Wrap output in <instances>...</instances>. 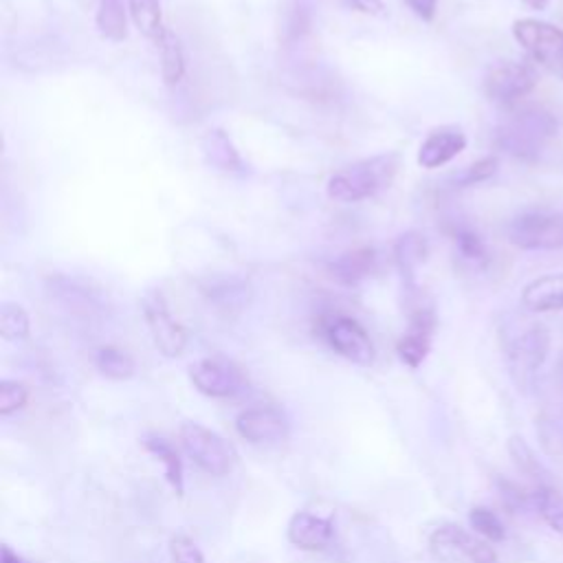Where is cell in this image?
<instances>
[{"label": "cell", "mask_w": 563, "mask_h": 563, "mask_svg": "<svg viewBox=\"0 0 563 563\" xmlns=\"http://www.w3.org/2000/svg\"><path fill=\"white\" fill-rule=\"evenodd\" d=\"M399 159L395 154H379L352 163L328 178L326 192L337 203H361L377 197L392 185L397 176Z\"/></svg>", "instance_id": "obj_1"}, {"label": "cell", "mask_w": 563, "mask_h": 563, "mask_svg": "<svg viewBox=\"0 0 563 563\" xmlns=\"http://www.w3.org/2000/svg\"><path fill=\"white\" fill-rule=\"evenodd\" d=\"M556 120L543 109H522L513 111L498 128L496 141L500 150L506 154L522 159V161H535L546 143L556 135Z\"/></svg>", "instance_id": "obj_2"}, {"label": "cell", "mask_w": 563, "mask_h": 563, "mask_svg": "<svg viewBox=\"0 0 563 563\" xmlns=\"http://www.w3.org/2000/svg\"><path fill=\"white\" fill-rule=\"evenodd\" d=\"M180 447L208 476H227L236 464V449L216 431L201 423L187 421L178 429Z\"/></svg>", "instance_id": "obj_3"}, {"label": "cell", "mask_w": 563, "mask_h": 563, "mask_svg": "<svg viewBox=\"0 0 563 563\" xmlns=\"http://www.w3.org/2000/svg\"><path fill=\"white\" fill-rule=\"evenodd\" d=\"M550 350V335L541 324H530L528 328L513 335L506 343L509 372L522 392H530L537 381V372L541 370Z\"/></svg>", "instance_id": "obj_4"}, {"label": "cell", "mask_w": 563, "mask_h": 563, "mask_svg": "<svg viewBox=\"0 0 563 563\" xmlns=\"http://www.w3.org/2000/svg\"><path fill=\"white\" fill-rule=\"evenodd\" d=\"M509 240L526 251L563 249V208L559 212L530 210L509 225Z\"/></svg>", "instance_id": "obj_5"}, {"label": "cell", "mask_w": 563, "mask_h": 563, "mask_svg": "<svg viewBox=\"0 0 563 563\" xmlns=\"http://www.w3.org/2000/svg\"><path fill=\"white\" fill-rule=\"evenodd\" d=\"M515 40L528 51V55L563 79V32L550 23L522 18L513 23Z\"/></svg>", "instance_id": "obj_6"}, {"label": "cell", "mask_w": 563, "mask_h": 563, "mask_svg": "<svg viewBox=\"0 0 563 563\" xmlns=\"http://www.w3.org/2000/svg\"><path fill=\"white\" fill-rule=\"evenodd\" d=\"M429 552L442 563H496V550L455 524L436 528L429 537Z\"/></svg>", "instance_id": "obj_7"}, {"label": "cell", "mask_w": 563, "mask_h": 563, "mask_svg": "<svg viewBox=\"0 0 563 563\" xmlns=\"http://www.w3.org/2000/svg\"><path fill=\"white\" fill-rule=\"evenodd\" d=\"M537 86V73L524 62H500L485 77L487 98L504 109L515 107Z\"/></svg>", "instance_id": "obj_8"}, {"label": "cell", "mask_w": 563, "mask_h": 563, "mask_svg": "<svg viewBox=\"0 0 563 563\" xmlns=\"http://www.w3.org/2000/svg\"><path fill=\"white\" fill-rule=\"evenodd\" d=\"M322 335L337 354L356 365H372L374 356H377L367 330L352 317L335 315L324 320Z\"/></svg>", "instance_id": "obj_9"}, {"label": "cell", "mask_w": 563, "mask_h": 563, "mask_svg": "<svg viewBox=\"0 0 563 563\" xmlns=\"http://www.w3.org/2000/svg\"><path fill=\"white\" fill-rule=\"evenodd\" d=\"M190 379L195 388L212 399H229L247 388V379L240 367L227 359L210 356L190 365Z\"/></svg>", "instance_id": "obj_10"}, {"label": "cell", "mask_w": 563, "mask_h": 563, "mask_svg": "<svg viewBox=\"0 0 563 563\" xmlns=\"http://www.w3.org/2000/svg\"><path fill=\"white\" fill-rule=\"evenodd\" d=\"M143 317L148 324V330L152 335V341L157 346V350L167 356V359H176L183 354L185 346H187V333L185 328L172 317L167 302L163 298V293L159 291H150L143 302Z\"/></svg>", "instance_id": "obj_11"}, {"label": "cell", "mask_w": 563, "mask_h": 563, "mask_svg": "<svg viewBox=\"0 0 563 563\" xmlns=\"http://www.w3.org/2000/svg\"><path fill=\"white\" fill-rule=\"evenodd\" d=\"M236 431L251 445H277L289 438L291 425L287 414L273 405L245 410L236 418Z\"/></svg>", "instance_id": "obj_12"}, {"label": "cell", "mask_w": 563, "mask_h": 563, "mask_svg": "<svg viewBox=\"0 0 563 563\" xmlns=\"http://www.w3.org/2000/svg\"><path fill=\"white\" fill-rule=\"evenodd\" d=\"M434 328H436L434 311L427 309V306H416L412 317H410L408 333L397 343L399 359L405 365H410L412 370H416L427 359V354L431 350Z\"/></svg>", "instance_id": "obj_13"}, {"label": "cell", "mask_w": 563, "mask_h": 563, "mask_svg": "<svg viewBox=\"0 0 563 563\" xmlns=\"http://www.w3.org/2000/svg\"><path fill=\"white\" fill-rule=\"evenodd\" d=\"M466 148V135L455 126H442L427 135L418 150V165L436 170L453 161Z\"/></svg>", "instance_id": "obj_14"}, {"label": "cell", "mask_w": 563, "mask_h": 563, "mask_svg": "<svg viewBox=\"0 0 563 563\" xmlns=\"http://www.w3.org/2000/svg\"><path fill=\"white\" fill-rule=\"evenodd\" d=\"M289 541L300 550H324L330 546L335 537V526L330 520L313 515V513H296L287 528Z\"/></svg>", "instance_id": "obj_15"}, {"label": "cell", "mask_w": 563, "mask_h": 563, "mask_svg": "<svg viewBox=\"0 0 563 563\" xmlns=\"http://www.w3.org/2000/svg\"><path fill=\"white\" fill-rule=\"evenodd\" d=\"M522 304L533 313L563 311V273L541 275L524 287Z\"/></svg>", "instance_id": "obj_16"}, {"label": "cell", "mask_w": 563, "mask_h": 563, "mask_svg": "<svg viewBox=\"0 0 563 563\" xmlns=\"http://www.w3.org/2000/svg\"><path fill=\"white\" fill-rule=\"evenodd\" d=\"M374 266H377V251L370 247H361L339 255L330 264V273L341 285H356V282L365 279L374 271Z\"/></svg>", "instance_id": "obj_17"}, {"label": "cell", "mask_w": 563, "mask_h": 563, "mask_svg": "<svg viewBox=\"0 0 563 563\" xmlns=\"http://www.w3.org/2000/svg\"><path fill=\"white\" fill-rule=\"evenodd\" d=\"M143 447L157 458L163 462V472H165V480L167 485L172 487V491L176 496H183L185 493V478H183V460L176 451V447L161 438V436H146L143 438Z\"/></svg>", "instance_id": "obj_18"}, {"label": "cell", "mask_w": 563, "mask_h": 563, "mask_svg": "<svg viewBox=\"0 0 563 563\" xmlns=\"http://www.w3.org/2000/svg\"><path fill=\"white\" fill-rule=\"evenodd\" d=\"M157 49H159V58H161L163 82L167 86H176L185 75V53H183L180 38L174 32L165 29L161 40L157 42Z\"/></svg>", "instance_id": "obj_19"}, {"label": "cell", "mask_w": 563, "mask_h": 563, "mask_svg": "<svg viewBox=\"0 0 563 563\" xmlns=\"http://www.w3.org/2000/svg\"><path fill=\"white\" fill-rule=\"evenodd\" d=\"M124 0H100L96 16L100 34L111 42H124L128 38V16Z\"/></svg>", "instance_id": "obj_20"}, {"label": "cell", "mask_w": 563, "mask_h": 563, "mask_svg": "<svg viewBox=\"0 0 563 563\" xmlns=\"http://www.w3.org/2000/svg\"><path fill=\"white\" fill-rule=\"evenodd\" d=\"M128 12L135 27L150 40L159 42L165 34L161 0H128Z\"/></svg>", "instance_id": "obj_21"}, {"label": "cell", "mask_w": 563, "mask_h": 563, "mask_svg": "<svg viewBox=\"0 0 563 563\" xmlns=\"http://www.w3.org/2000/svg\"><path fill=\"white\" fill-rule=\"evenodd\" d=\"M96 367L111 381H126V379L135 377V372H137L135 359L117 346H102L96 352Z\"/></svg>", "instance_id": "obj_22"}, {"label": "cell", "mask_w": 563, "mask_h": 563, "mask_svg": "<svg viewBox=\"0 0 563 563\" xmlns=\"http://www.w3.org/2000/svg\"><path fill=\"white\" fill-rule=\"evenodd\" d=\"M427 240L418 232H408L395 242V260L403 275H414V271L427 260Z\"/></svg>", "instance_id": "obj_23"}, {"label": "cell", "mask_w": 563, "mask_h": 563, "mask_svg": "<svg viewBox=\"0 0 563 563\" xmlns=\"http://www.w3.org/2000/svg\"><path fill=\"white\" fill-rule=\"evenodd\" d=\"M509 453H511V458H513V462H515V466H517V472L522 474V476H526L530 483H533V489H537V487H550L548 485V474H546V468L541 466V462L535 458V453H533V449L524 442V438H520V436H513L511 440H509Z\"/></svg>", "instance_id": "obj_24"}, {"label": "cell", "mask_w": 563, "mask_h": 563, "mask_svg": "<svg viewBox=\"0 0 563 563\" xmlns=\"http://www.w3.org/2000/svg\"><path fill=\"white\" fill-rule=\"evenodd\" d=\"M203 152L210 165L218 170H238L240 167V157L232 143V139L223 130H210L203 139Z\"/></svg>", "instance_id": "obj_25"}, {"label": "cell", "mask_w": 563, "mask_h": 563, "mask_svg": "<svg viewBox=\"0 0 563 563\" xmlns=\"http://www.w3.org/2000/svg\"><path fill=\"white\" fill-rule=\"evenodd\" d=\"M535 513L559 535L563 537V500L552 487L535 489Z\"/></svg>", "instance_id": "obj_26"}, {"label": "cell", "mask_w": 563, "mask_h": 563, "mask_svg": "<svg viewBox=\"0 0 563 563\" xmlns=\"http://www.w3.org/2000/svg\"><path fill=\"white\" fill-rule=\"evenodd\" d=\"M32 333V322L21 304H3L0 309V335L5 341H25Z\"/></svg>", "instance_id": "obj_27"}, {"label": "cell", "mask_w": 563, "mask_h": 563, "mask_svg": "<svg viewBox=\"0 0 563 563\" xmlns=\"http://www.w3.org/2000/svg\"><path fill=\"white\" fill-rule=\"evenodd\" d=\"M453 240H455V249L460 253L462 260L472 262L476 266H485L489 262V251L485 240L480 238L478 232H474L472 227H458L453 232Z\"/></svg>", "instance_id": "obj_28"}, {"label": "cell", "mask_w": 563, "mask_h": 563, "mask_svg": "<svg viewBox=\"0 0 563 563\" xmlns=\"http://www.w3.org/2000/svg\"><path fill=\"white\" fill-rule=\"evenodd\" d=\"M468 524L472 528L491 543H500L506 539V528L504 522L500 520V515L487 506H474L472 513H468Z\"/></svg>", "instance_id": "obj_29"}, {"label": "cell", "mask_w": 563, "mask_h": 563, "mask_svg": "<svg viewBox=\"0 0 563 563\" xmlns=\"http://www.w3.org/2000/svg\"><path fill=\"white\" fill-rule=\"evenodd\" d=\"M29 401V388L21 381L5 379L0 384V416H12Z\"/></svg>", "instance_id": "obj_30"}, {"label": "cell", "mask_w": 563, "mask_h": 563, "mask_svg": "<svg viewBox=\"0 0 563 563\" xmlns=\"http://www.w3.org/2000/svg\"><path fill=\"white\" fill-rule=\"evenodd\" d=\"M167 548L172 563H205L203 550L187 535H172Z\"/></svg>", "instance_id": "obj_31"}, {"label": "cell", "mask_w": 563, "mask_h": 563, "mask_svg": "<svg viewBox=\"0 0 563 563\" xmlns=\"http://www.w3.org/2000/svg\"><path fill=\"white\" fill-rule=\"evenodd\" d=\"M496 172H498V157H485V159L468 165L462 174H458L455 183L462 185V187L476 185V183H483V180L491 178Z\"/></svg>", "instance_id": "obj_32"}, {"label": "cell", "mask_w": 563, "mask_h": 563, "mask_svg": "<svg viewBox=\"0 0 563 563\" xmlns=\"http://www.w3.org/2000/svg\"><path fill=\"white\" fill-rule=\"evenodd\" d=\"M405 3L410 5V10H412L418 18L431 23V21L436 18L440 0H405Z\"/></svg>", "instance_id": "obj_33"}, {"label": "cell", "mask_w": 563, "mask_h": 563, "mask_svg": "<svg viewBox=\"0 0 563 563\" xmlns=\"http://www.w3.org/2000/svg\"><path fill=\"white\" fill-rule=\"evenodd\" d=\"M346 3L356 10V12H363V14H372V16H379L384 14V3L381 0H346Z\"/></svg>", "instance_id": "obj_34"}, {"label": "cell", "mask_w": 563, "mask_h": 563, "mask_svg": "<svg viewBox=\"0 0 563 563\" xmlns=\"http://www.w3.org/2000/svg\"><path fill=\"white\" fill-rule=\"evenodd\" d=\"M0 563H27V561L18 556L10 546H3V559H0Z\"/></svg>", "instance_id": "obj_35"}, {"label": "cell", "mask_w": 563, "mask_h": 563, "mask_svg": "<svg viewBox=\"0 0 563 563\" xmlns=\"http://www.w3.org/2000/svg\"><path fill=\"white\" fill-rule=\"evenodd\" d=\"M522 3L528 8V10H535V12H543L548 5H550V0H522Z\"/></svg>", "instance_id": "obj_36"}, {"label": "cell", "mask_w": 563, "mask_h": 563, "mask_svg": "<svg viewBox=\"0 0 563 563\" xmlns=\"http://www.w3.org/2000/svg\"><path fill=\"white\" fill-rule=\"evenodd\" d=\"M554 381H556V388H559V395L563 399V356L559 359L556 363V370H554Z\"/></svg>", "instance_id": "obj_37"}]
</instances>
